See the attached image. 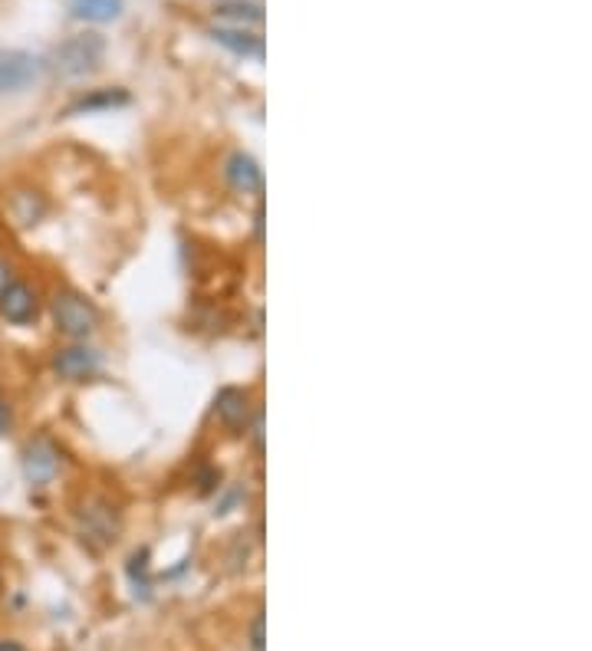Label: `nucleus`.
<instances>
[{
  "instance_id": "nucleus-4",
  "label": "nucleus",
  "mask_w": 592,
  "mask_h": 651,
  "mask_svg": "<svg viewBox=\"0 0 592 651\" xmlns=\"http://www.w3.org/2000/svg\"><path fill=\"white\" fill-rule=\"evenodd\" d=\"M79 533L92 550H106L122 533V516L106 497H96L79 510Z\"/></svg>"
},
{
  "instance_id": "nucleus-10",
  "label": "nucleus",
  "mask_w": 592,
  "mask_h": 651,
  "mask_svg": "<svg viewBox=\"0 0 592 651\" xmlns=\"http://www.w3.org/2000/svg\"><path fill=\"white\" fill-rule=\"evenodd\" d=\"M215 412L230 432H247L254 405H250V395L244 388H224L215 402Z\"/></svg>"
},
{
  "instance_id": "nucleus-17",
  "label": "nucleus",
  "mask_w": 592,
  "mask_h": 651,
  "mask_svg": "<svg viewBox=\"0 0 592 651\" xmlns=\"http://www.w3.org/2000/svg\"><path fill=\"white\" fill-rule=\"evenodd\" d=\"M10 425H13V415H10V405H7V402H0V434L10 432Z\"/></svg>"
},
{
  "instance_id": "nucleus-8",
  "label": "nucleus",
  "mask_w": 592,
  "mask_h": 651,
  "mask_svg": "<svg viewBox=\"0 0 592 651\" xmlns=\"http://www.w3.org/2000/svg\"><path fill=\"white\" fill-rule=\"evenodd\" d=\"M224 175L237 195H260L264 191V171H260L257 158L247 151H234L224 165Z\"/></svg>"
},
{
  "instance_id": "nucleus-15",
  "label": "nucleus",
  "mask_w": 592,
  "mask_h": 651,
  "mask_svg": "<svg viewBox=\"0 0 592 651\" xmlns=\"http://www.w3.org/2000/svg\"><path fill=\"white\" fill-rule=\"evenodd\" d=\"M250 649L264 651V612L254 615V625H250Z\"/></svg>"
},
{
  "instance_id": "nucleus-12",
  "label": "nucleus",
  "mask_w": 592,
  "mask_h": 651,
  "mask_svg": "<svg viewBox=\"0 0 592 651\" xmlns=\"http://www.w3.org/2000/svg\"><path fill=\"white\" fill-rule=\"evenodd\" d=\"M215 17L227 20V27H260L264 23V7L257 0H224L215 7Z\"/></svg>"
},
{
  "instance_id": "nucleus-16",
  "label": "nucleus",
  "mask_w": 592,
  "mask_h": 651,
  "mask_svg": "<svg viewBox=\"0 0 592 651\" xmlns=\"http://www.w3.org/2000/svg\"><path fill=\"white\" fill-rule=\"evenodd\" d=\"M13 280H17V277H13V264H10V260H7V257L0 254V293L10 287Z\"/></svg>"
},
{
  "instance_id": "nucleus-6",
  "label": "nucleus",
  "mask_w": 592,
  "mask_h": 651,
  "mask_svg": "<svg viewBox=\"0 0 592 651\" xmlns=\"http://www.w3.org/2000/svg\"><path fill=\"white\" fill-rule=\"evenodd\" d=\"M0 316L10 326H30L40 316V293L30 287L27 280H13L10 287L0 293Z\"/></svg>"
},
{
  "instance_id": "nucleus-1",
  "label": "nucleus",
  "mask_w": 592,
  "mask_h": 651,
  "mask_svg": "<svg viewBox=\"0 0 592 651\" xmlns=\"http://www.w3.org/2000/svg\"><path fill=\"white\" fill-rule=\"evenodd\" d=\"M106 57V40L99 33H76L70 40H63L53 53H50V70L60 79H82L89 72L102 67Z\"/></svg>"
},
{
  "instance_id": "nucleus-14",
  "label": "nucleus",
  "mask_w": 592,
  "mask_h": 651,
  "mask_svg": "<svg viewBox=\"0 0 592 651\" xmlns=\"http://www.w3.org/2000/svg\"><path fill=\"white\" fill-rule=\"evenodd\" d=\"M33 195L37 191H20V195H13V201H10V215L17 217V224H37V217L43 215V201H37L33 205Z\"/></svg>"
},
{
  "instance_id": "nucleus-7",
  "label": "nucleus",
  "mask_w": 592,
  "mask_h": 651,
  "mask_svg": "<svg viewBox=\"0 0 592 651\" xmlns=\"http://www.w3.org/2000/svg\"><path fill=\"white\" fill-rule=\"evenodd\" d=\"M99 353H92L89 346H67V349H57L53 356V372L63 378V382H86L99 372Z\"/></svg>"
},
{
  "instance_id": "nucleus-3",
  "label": "nucleus",
  "mask_w": 592,
  "mask_h": 651,
  "mask_svg": "<svg viewBox=\"0 0 592 651\" xmlns=\"http://www.w3.org/2000/svg\"><path fill=\"white\" fill-rule=\"evenodd\" d=\"M20 467H23V477L27 484L33 487H47L57 481L60 467H63V454H60V444L50 437V434H37L23 444V454H20Z\"/></svg>"
},
{
  "instance_id": "nucleus-13",
  "label": "nucleus",
  "mask_w": 592,
  "mask_h": 651,
  "mask_svg": "<svg viewBox=\"0 0 592 651\" xmlns=\"http://www.w3.org/2000/svg\"><path fill=\"white\" fill-rule=\"evenodd\" d=\"M70 10L76 20H86V23H112L122 17L126 0H70Z\"/></svg>"
},
{
  "instance_id": "nucleus-11",
  "label": "nucleus",
  "mask_w": 592,
  "mask_h": 651,
  "mask_svg": "<svg viewBox=\"0 0 592 651\" xmlns=\"http://www.w3.org/2000/svg\"><path fill=\"white\" fill-rule=\"evenodd\" d=\"M129 106V92L126 89H92L89 96H79L73 106L67 109V116H86V112H106V109H122Z\"/></svg>"
},
{
  "instance_id": "nucleus-2",
  "label": "nucleus",
  "mask_w": 592,
  "mask_h": 651,
  "mask_svg": "<svg viewBox=\"0 0 592 651\" xmlns=\"http://www.w3.org/2000/svg\"><path fill=\"white\" fill-rule=\"evenodd\" d=\"M50 313H53V323L57 329L67 336V339H86L96 333L99 326V309L92 299H86L82 293L76 289H57L53 299H50Z\"/></svg>"
},
{
  "instance_id": "nucleus-18",
  "label": "nucleus",
  "mask_w": 592,
  "mask_h": 651,
  "mask_svg": "<svg viewBox=\"0 0 592 651\" xmlns=\"http://www.w3.org/2000/svg\"><path fill=\"white\" fill-rule=\"evenodd\" d=\"M0 651H27L20 642H13V639H0Z\"/></svg>"
},
{
  "instance_id": "nucleus-5",
  "label": "nucleus",
  "mask_w": 592,
  "mask_h": 651,
  "mask_svg": "<svg viewBox=\"0 0 592 651\" xmlns=\"http://www.w3.org/2000/svg\"><path fill=\"white\" fill-rule=\"evenodd\" d=\"M43 63L23 50H0V96L27 92L40 79Z\"/></svg>"
},
{
  "instance_id": "nucleus-9",
  "label": "nucleus",
  "mask_w": 592,
  "mask_h": 651,
  "mask_svg": "<svg viewBox=\"0 0 592 651\" xmlns=\"http://www.w3.org/2000/svg\"><path fill=\"white\" fill-rule=\"evenodd\" d=\"M211 40L221 43L224 50H230L234 57H250V60H264V37L250 27H215Z\"/></svg>"
}]
</instances>
